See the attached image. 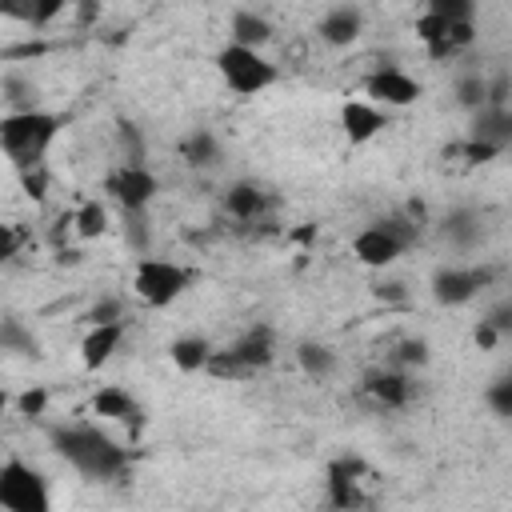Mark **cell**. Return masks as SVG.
<instances>
[{"instance_id": "obj_18", "label": "cell", "mask_w": 512, "mask_h": 512, "mask_svg": "<svg viewBox=\"0 0 512 512\" xmlns=\"http://www.w3.org/2000/svg\"><path fill=\"white\" fill-rule=\"evenodd\" d=\"M264 208H268L264 192H260L256 184H248V180H240V184H232V188L224 192V212L236 216V220H256Z\"/></svg>"}, {"instance_id": "obj_33", "label": "cell", "mask_w": 512, "mask_h": 512, "mask_svg": "<svg viewBox=\"0 0 512 512\" xmlns=\"http://www.w3.org/2000/svg\"><path fill=\"white\" fill-rule=\"evenodd\" d=\"M124 240H132L136 252L148 248V228H144V208L140 212H124Z\"/></svg>"}, {"instance_id": "obj_17", "label": "cell", "mask_w": 512, "mask_h": 512, "mask_svg": "<svg viewBox=\"0 0 512 512\" xmlns=\"http://www.w3.org/2000/svg\"><path fill=\"white\" fill-rule=\"evenodd\" d=\"M440 232H444L448 244H456V248H472V244L484 236V220H480L472 208H456V212L444 216Z\"/></svg>"}, {"instance_id": "obj_25", "label": "cell", "mask_w": 512, "mask_h": 512, "mask_svg": "<svg viewBox=\"0 0 512 512\" xmlns=\"http://www.w3.org/2000/svg\"><path fill=\"white\" fill-rule=\"evenodd\" d=\"M68 224L76 228V236H84V240H92V236H100L104 228H108V212H104V204H96V200H84L72 216H68Z\"/></svg>"}, {"instance_id": "obj_35", "label": "cell", "mask_w": 512, "mask_h": 512, "mask_svg": "<svg viewBox=\"0 0 512 512\" xmlns=\"http://www.w3.org/2000/svg\"><path fill=\"white\" fill-rule=\"evenodd\" d=\"M16 408H20V416H44V408H48V388H28V392H20L16 396Z\"/></svg>"}, {"instance_id": "obj_38", "label": "cell", "mask_w": 512, "mask_h": 512, "mask_svg": "<svg viewBox=\"0 0 512 512\" xmlns=\"http://www.w3.org/2000/svg\"><path fill=\"white\" fill-rule=\"evenodd\" d=\"M484 320H488V324H492L500 336H508V332H512V304H508V300H500V304H496V308H492Z\"/></svg>"}, {"instance_id": "obj_32", "label": "cell", "mask_w": 512, "mask_h": 512, "mask_svg": "<svg viewBox=\"0 0 512 512\" xmlns=\"http://www.w3.org/2000/svg\"><path fill=\"white\" fill-rule=\"evenodd\" d=\"M20 184L32 200H44L48 196V168L44 164H32V168H20Z\"/></svg>"}, {"instance_id": "obj_4", "label": "cell", "mask_w": 512, "mask_h": 512, "mask_svg": "<svg viewBox=\"0 0 512 512\" xmlns=\"http://www.w3.org/2000/svg\"><path fill=\"white\" fill-rule=\"evenodd\" d=\"M192 284V272L180 268L176 260H160V256H140L136 268H132V292L152 304V308H164L172 304L184 288Z\"/></svg>"}, {"instance_id": "obj_14", "label": "cell", "mask_w": 512, "mask_h": 512, "mask_svg": "<svg viewBox=\"0 0 512 512\" xmlns=\"http://www.w3.org/2000/svg\"><path fill=\"white\" fill-rule=\"evenodd\" d=\"M360 28H364L360 8H352V4H336V8L324 12V20H320V40L332 44V48H348V44H356Z\"/></svg>"}, {"instance_id": "obj_10", "label": "cell", "mask_w": 512, "mask_h": 512, "mask_svg": "<svg viewBox=\"0 0 512 512\" xmlns=\"http://www.w3.org/2000/svg\"><path fill=\"white\" fill-rule=\"evenodd\" d=\"M384 124H388V112H380V104H372V100H348L340 108V128H344V136L352 144L372 140Z\"/></svg>"}, {"instance_id": "obj_8", "label": "cell", "mask_w": 512, "mask_h": 512, "mask_svg": "<svg viewBox=\"0 0 512 512\" xmlns=\"http://www.w3.org/2000/svg\"><path fill=\"white\" fill-rule=\"evenodd\" d=\"M364 92L372 96V104H384V108H408L420 100V84L400 68H376L364 80Z\"/></svg>"}, {"instance_id": "obj_16", "label": "cell", "mask_w": 512, "mask_h": 512, "mask_svg": "<svg viewBox=\"0 0 512 512\" xmlns=\"http://www.w3.org/2000/svg\"><path fill=\"white\" fill-rule=\"evenodd\" d=\"M364 392H368L376 404H384V408H404V404L412 400V384H408L404 372H372V376L364 380Z\"/></svg>"}, {"instance_id": "obj_5", "label": "cell", "mask_w": 512, "mask_h": 512, "mask_svg": "<svg viewBox=\"0 0 512 512\" xmlns=\"http://www.w3.org/2000/svg\"><path fill=\"white\" fill-rule=\"evenodd\" d=\"M48 480L24 464V460H4L0 464V508L8 512H48Z\"/></svg>"}, {"instance_id": "obj_7", "label": "cell", "mask_w": 512, "mask_h": 512, "mask_svg": "<svg viewBox=\"0 0 512 512\" xmlns=\"http://www.w3.org/2000/svg\"><path fill=\"white\" fill-rule=\"evenodd\" d=\"M488 280H492V268H436L432 296H436V304L456 308V304H468Z\"/></svg>"}, {"instance_id": "obj_6", "label": "cell", "mask_w": 512, "mask_h": 512, "mask_svg": "<svg viewBox=\"0 0 512 512\" xmlns=\"http://www.w3.org/2000/svg\"><path fill=\"white\" fill-rule=\"evenodd\" d=\"M160 180L144 168V164H124L120 172L108 176V196L120 204V212H140L156 200Z\"/></svg>"}, {"instance_id": "obj_9", "label": "cell", "mask_w": 512, "mask_h": 512, "mask_svg": "<svg viewBox=\"0 0 512 512\" xmlns=\"http://www.w3.org/2000/svg\"><path fill=\"white\" fill-rule=\"evenodd\" d=\"M400 252H404V244H400L380 220L368 224V228H360V232L352 236V256H356L360 264H368V268H388Z\"/></svg>"}, {"instance_id": "obj_31", "label": "cell", "mask_w": 512, "mask_h": 512, "mask_svg": "<svg viewBox=\"0 0 512 512\" xmlns=\"http://www.w3.org/2000/svg\"><path fill=\"white\" fill-rule=\"evenodd\" d=\"M456 100H460L468 112H476V108L484 104V80H480V76H460V80H456Z\"/></svg>"}, {"instance_id": "obj_42", "label": "cell", "mask_w": 512, "mask_h": 512, "mask_svg": "<svg viewBox=\"0 0 512 512\" xmlns=\"http://www.w3.org/2000/svg\"><path fill=\"white\" fill-rule=\"evenodd\" d=\"M376 296H380V300H396V304H404V300H408V292H404V284H400V280L380 284V288H376Z\"/></svg>"}, {"instance_id": "obj_27", "label": "cell", "mask_w": 512, "mask_h": 512, "mask_svg": "<svg viewBox=\"0 0 512 512\" xmlns=\"http://www.w3.org/2000/svg\"><path fill=\"white\" fill-rule=\"evenodd\" d=\"M356 484H360V480H352V476H332V472H328V500H332L336 508H356V504H364V496H360Z\"/></svg>"}, {"instance_id": "obj_13", "label": "cell", "mask_w": 512, "mask_h": 512, "mask_svg": "<svg viewBox=\"0 0 512 512\" xmlns=\"http://www.w3.org/2000/svg\"><path fill=\"white\" fill-rule=\"evenodd\" d=\"M228 356L244 368V376H252L256 368H264V364H272V328L268 324H256V328H248L236 344H228Z\"/></svg>"}, {"instance_id": "obj_19", "label": "cell", "mask_w": 512, "mask_h": 512, "mask_svg": "<svg viewBox=\"0 0 512 512\" xmlns=\"http://www.w3.org/2000/svg\"><path fill=\"white\" fill-rule=\"evenodd\" d=\"M296 364L308 380H328L336 372V352L328 344H316V340H304L296 344Z\"/></svg>"}, {"instance_id": "obj_37", "label": "cell", "mask_w": 512, "mask_h": 512, "mask_svg": "<svg viewBox=\"0 0 512 512\" xmlns=\"http://www.w3.org/2000/svg\"><path fill=\"white\" fill-rule=\"evenodd\" d=\"M396 360H400V364H424V360H428V344H424V340H404V344L396 348Z\"/></svg>"}, {"instance_id": "obj_21", "label": "cell", "mask_w": 512, "mask_h": 512, "mask_svg": "<svg viewBox=\"0 0 512 512\" xmlns=\"http://www.w3.org/2000/svg\"><path fill=\"white\" fill-rule=\"evenodd\" d=\"M92 412L96 416H104V420H136V400L124 392V388H116V384H108V388H100L96 396H92Z\"/></svg>"}, {"instance_id": "obj_34", "label": "cell", "mask_w": 512, "mask_h": 512, "mask_svg": "<svg viewBox=\"0 0 512 512\" xmlns=\"http://www.w3.org/2000/svg\"><path fill=\"white\" fill-rule=\"evenodd\" d=\"M124 316V304L116 300V296H104V300H96L92 308H88V324H112V320H120Z\"/></svg>"}, {"instance_id": "obj_3", "label": "cell", "mask_w": 512, "mask_h": 512, "mask_svg": "<svg viewBox=\"0 0 512 512\" xmlns=\"http://www.w3.org/2000/svg\"><path fill=\"white\" fill-rule=\"evenodd\" d=\"M216 68L224 76V84L236 96H256L264 88L276 84V64L260 56V48H244V44H228L216 56Z\"/></svg>"}, {"instance_id": "obj_43", "label": "cell", "mask_w": 512, "mask_h": 512, "mask_svg": "<svg viewBox=\"0 0 512 512\" xmlns=\"http://www.w3.org/2000/svg\"><path fill=\"white\" fill-rule=\"evenodd\" d=\"M4 408H8V392L0 388V412H4Z\"/></svg>"}, {"instance_id": "obj_28", "label": "cell", "mask_w": 512, "mask_h": 512, "mask_svg": "<svg viewBox=\"0 0 512 512\" xmlns=\"http://www.w3.org/2000/svg\"><path fill=\"white\" fill-rule=\"evenodd\" d=\"M116 140H120V152H124V164H144V140H140V128L120 120L116 124Z\"/></svg>"}, {"instance_id": "obj_12", "label": "cell", "mask_w": 512, "mask_h": 512, "mask_svg": "<svg viewBox=\"0 0 512 512\" xmlns=\"http://www.w3.org/2000/svg\"><path fill=\"white\" fill-rule=\"evenodd\" d=\"M468 140H484L492 148H508L512 144V112L508 108H492V104H480L472 112V128H468Z\"/></svg>"}, {"instance_id": "obj_24", "label": "cell", "mask_w": 512, "mask_h": 512, "mask_svg": "<svg viewBox=\"0 0 512 512\" xmlns=\"http://www.w3.org/2000/svg\"><path fill=\"white\" fill-rule=\"evenodd\" d=\"M0 352H16V356H36L40 340L20 324V320H0Z\"/></svg>"}, {"instance_id": "obj_23", "label": "cell", "mask_w": 512, "mask_h": 512, "mask_svg": "<svg viewBox=\"0 0 512 512\" xmlns=\"http://www.w3.org/2000/svg\"><path fill=\"white\" fill-rule=\"evenodd\" d=\"M180 156H184L192 168H212V164L220 160V144H216L212 132H188V136L180 140Z\"/></svg>"}, {"instance_id": "obj_2", "label": "cell", "mask_w": 512, "mask_h": 512, "mask_svg": "<svg viewBox=\"0 0 512 512\" xmlns=\"http://www.w3.org/2000/svg\"><path fill=\"white\" fill-rule=\"evenodd\" d=\"M60 116L56 112H44V108H20V112H8L0 116V152L20 168H32V164H44L52 140L60 136Z\"/></svg>"}, {"instance_id": "obj_29", "label": "cell", "mask_w": 512, "mask_h": 512, "mask_svg": "<svg viewBox=\"0 0 512 512\" xmlns=\"http://www.w3.org/2000/svg\"><path fill=\"white\" fill-rule=\"evenodd\" d=\"M428 12L444 16L448 24H464L476 12V0H428Z\"/></svg>"}, {"instance_id": "obj_1", "label": "cell", "mask_w": 512, "mask_h": 512, "mask_svg": "<svg viewBox=\"0 0 512 512\" xmlns=\"http://www.w3.org/2000/svg\"><path fill=\"white\" fill-rule=\"evenodd\" d=\"M52 448L88 480H116L128 468V452L92 424L52 428Z\"/></svg>"}, {"instance_id": "obj_36", "label": "cell", "mask_w": 512, "mask_h": 512, "mask_svg": "<svg viewBox=\"0 0 512 512\" xmlns=\"http://www.w3.org/2000/svg\"><path fill=\"white\" fill-rule=\"evenodd\" d=\"M44 52H48V44L28 40V44H12V48H4L0 60H32V56H44Z\"/></svg>"}, {"instance_id": "obj_40", "label": "cell", "mask_w": 512, "mask_h": 512, "mask_svg": "<svg viewBox=\"0 0 512 512\" xmlns=\"http://www.w3.org/2000/svg\"><path fill=\"white\" fill-rule=\"evenodd\" d=\"M460 152H464L472 164H488L492 156H500V148H492V144H484V140H468Z\"/></svg>"}, {"instance_id": "obj_30", "label": "cell", "mask_w": 512, "mask_h": 512, "mask_svg": "<svg viewBox=\"0 0 512 512\" xmlns=\"http://www.w3.org/2000/svg\"><path fill=\"white\" fill-rule=\"evenodd\" d=\"M484 400H488V408H492L496 416H512V380H508V376L492 380L488 392H484Z\"/></svg>"}, {"instance_id": "obj_20", "label": "cell", "mask_w": 512, "mask_h": 512, "mask_svg": "<svg viewBox=\"0 0 512 512\" xmlns=\"http://www.w3.org/2000/svg\"><path fill=\"white\" fill-rule=\"evenodd\" d=\"M168 356H172V364L180 372H204V364L212 356V344L204 336H180V340H172Z\"/></svg>"}, {"instance_id": "obj_39", "label": "cell", "mask_w": 512, "mask_h": 512, "mask_svg": "<svg viewBox=\"0 0 512 512\" xmlns=\"http://www.w3.org/2000/svg\"><path fill=\"white\" fill-rule=\"evenodd\" d=\"M16 248H20V232L12 224H0V268L16 256Z\"/></svg>"}, {"instance_id": "obj_11", "label": "cell", "mask_w": 512, "mask_h": 512, "mask_svg": "<svg viewBox=\"0 0 512 512\" xmlns=\"http://www.w3.org/2000/svg\"><path fill=\"white\" fill-rule=\"evenodd\" d=\"M124 340V320H112V324H88V336L80 340V360L84 368H104L112 360V352L120 348Z\"/></svg>"}, {"instance_id": "obj_22", "label": "cell", "mask_w": 512, "mask_h": 512, "mask_svg": "<svg viewBox=\"0 0 512 512\" xmlns=\"http://www.w3.org/2000/svg\"><path fill=\"white\" fill-rule=\"evenodd\" d=\"M272 40V24L256 12H236L232 16V44H244V48H264Z\"/></svg>"}, {"instance_id": "obj_26", "label": "cell", "mask_w": 512, "mask_h": 512, "mask_svg": "<svg viewBox=\"0 0 512 512\" xmlns=\"http://www.w3.org/2000/svg\"><path fill=\"white\" fill-rule=\"evenodd\" d=\"M0 92H4V100L12 104V112H20V108H36V84H32L28 76L8 72V76L0 80Z\"/></svg>"}, {"instance_id": "obj_15", "label": "cell", "mask_w": 512, "mask_h": 512, "mask_svg": "<svg viewBox=\"0 0 512 512\" xmlns=\"http://www.w3.org/2000/svg\"><path fill=\"white\" fill-rule=\"evenodd\" d=\"M64 8L68 0H0V16L24 28H48Z\"/></svg>"}, {"instance_id": "obj_41", "label": "cell", "mask_w": 512, "mask_h": 512, "mask_svg": "<svg viewBox=\"0 0 512 512\" xmlns=\"http://www.w3.org/2000/svg\"><path fill=\"white\" fill-rule=\"evenodd\" d=\"M472 340H476L480 348H496V344H500V332H496L488 320H480V324H476V332H472Z\"/></svg>"}]
</instances>
